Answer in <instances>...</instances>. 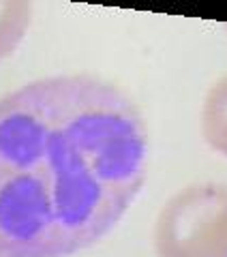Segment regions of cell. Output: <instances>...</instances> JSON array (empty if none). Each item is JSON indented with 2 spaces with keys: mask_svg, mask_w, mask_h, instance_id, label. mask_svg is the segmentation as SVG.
I'll use <instances>...</instances> for the list:
<instances>
[{
  "mask_svg": "<svg viewBox=\"0 0 227 257\" xmlns=\"http://www.w3.org/2000/svg\"><path fill=\"white\" fill-rule=\"evenodd\" d=\"M157 257H227V184L199 182L169 199L155 223Z\"/></svg>",
  "mask_w": 227,
  "mask_h": 257,
  "instance_id": "cell-2",
  "label": "cell"
},
{
  "mask_svg": "<svg viewBox=\"0 0 227 257\" xmlns=\"http://www.w3.org/2000/svg\"><path fill=\"white\" fill-rule=\"evenodd\" d=\"M148 131L135 103L94 75L35 79L0 99V257H69L135 202Z\"/></svg>",
  "mask_w": 227,
  "mask_h": 257,
  "instance_id": "cell-1",
  "label": "cell"
},
{
  "mask_svg": "<svg viewBox=\"0 0 227 257\" xmlns=\"http://www.w3.org/2000/svg\"><path fill=\"white\" fill-rule=\"evenodd\" d=\"M201 135L210 148L227 157V73L210 88L204 99Z\"/></svg>",
  "mask_w": 227,
  "mask_h": 257,
  "instance_id": "cell-3",
  "label": "cell"
},
{
  "mask_svg": "<svg viewBox=\"0 0 227 257\" xmlns=\"http://www.w3.org/2000/svg\"><path fill=\"white\" fill-rule=\"evenodd\" d=\"M32 18V7L28 3H7L0 0V60L7 58L20 45L26 35Z\"/></svg>",
  "mask_w": 227,
  "mask_h": 257,
  "instance_id": "cell-4",
  "label": "cell"
}]
</instances>
